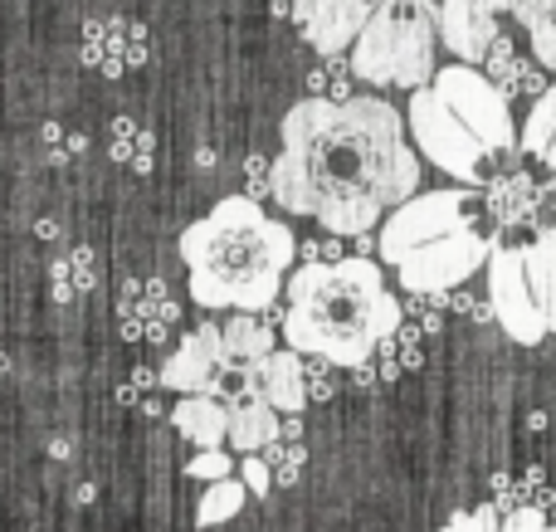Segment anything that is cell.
Returning <instances> with one entry per match:
<instances>
[{"label":"cell","mask_w":556,"mask_h":532,"mask_svg":"<svg viewBox=\"0 0 556 532\" xmlns=\"http://www.w3.org/2000/svg\"><path fill=\"white\" fill-rule=\"evenodd\" d=\"M547 240H552V244H556V225H552V230H547Z\"/></svg>","instance_id":"83f0119b"},{"label":"cell","mask_w":556,"mask_h":532,"mask_svg":"<svg viewBox=\"0 0 556 532\" xmlns=\"http://www.w3.org/2000/svg\"><path fill=\"white\" fill-rule=\"evenodd\" d=\"M240 484L250 489V498H264L274 489V474H269V465H264V455H244L240 459Z\"/></svg>","instance_id":"cb8c5ba5"},{"label":"cell","mask_w":556,"mask_h":532,"mask_svg":"<svg viewBox=\"0 0 556 532\" xmlns=\"http://www.w3.org/2000/svg\"><path fill=\"white\" fill-rule=\"evenodd\" d=\"M230 445L240 449V455H264L269 445H278V426H283V416L269 406V401L260 396H235L230 406Z\"/></svg>","instance_id":"5bb4252c"},{"label":"cell","mask_w":556,"mask_h":532,"mask_svg":"<svg viewBox=\"0 0 556 532\" xmlns=\"http://www.w3.org/2000/svg\"><path fill=\"white\" fill-rule=\"evenodd\" d=\"M352 74L371 88H430L440 74V39L415 0H371L352 45Z\"/></svg>","instance_id":"277c9868"},{"label":"cell","mask_w":556,"mask_h":532,"mask_svg":"<svg viewBox=\"0 0 556 532\" xmlns=\"http://www.w3.org/2000/svg\"><path fill=\"white\" fill-rule=\"evenodd\" d=\"M0 367H5V357H0Z\"/></svg>","instance_id":"f1b7e54d"},{"label":"cell","mask_w":556,"mask_h":532,"mask_svg":"<svg viewBox=\"0 0 556 532\" xmlns=\"http://www.w3.org/2000/svg\"><path fill=\"white\" fill-rule=\"evenodd\" d=\"M518 142H522V152H532L542 166H547L552 181H556V84L542 88V98L532 103V113H528V123H522Z\"/></svg>","instance_id":"d6986e66"},{"label":"cell","mask_w":556,"mask_h":532,"mask_svg":"<svg viewBox=\"0 0 556 532\" xmlns=\"http://www.w3.org/2000/svg\"><path fill=\"white\" fill-rule=\"evenodd\" d=\"M489 308L498 318V328L522 347H538L547 338V322H542L528 289V274H522V254L513 244H498L489 259Z\"/></svg>","instance_id":"30bf717a"},{"label":"cell","mask_w":556,"mask_h":532,"mask_svg":"<svg viewBox=\"0 0 556 532\" xmlns=\"http://www.w3.org/2000/svg\"><path fill=\"white\" fill-rule=\"evenodd\" d=\"M528 205H532V186L518 181V176H513L508 186H498V191H493V211H498L503 220H522V215H528Z\"/></svg>","instance_id":"44dd1931"},{"label":"cell","mask_w":556,"mask_h":532,"mask_svg":"<svg viewBox=\"0 0 556 532\" xmlns=\"http://www.w3.org/2000/svg\"><path fill=\"white\" fill-rule=\"evenodd\" d=\"M283 10L293 15V25L303 29V39L317 54L337 59L352 54L356 35L371 15V0H283Z\"/></svg>","instance_id":"7c38bea8"},{"label":"cell","mask_w":556,"mask_h":532,"mask_svg":"<svg viewBox=\"0 0 556 532\" xmlns=\"http://www.w3.org/2000/svg\"><path fill=\"white\" fill-rule=\"evenodd\" d=\"M508 15L522 25L538 64L556 74V0H508Z\"/></svg>","instance_id":"ac0fdd59"},{"label":"cell","mask_w":556,"mask_h":532,"mask_svg":"<svg viewBox=\"0 0 556 532\" xmlns=\"http://www.w3.org/2000/svg\"><path fill=\"white\" fill-rule=\"evenodd\" d=\"M298 240L254 195H225L181 230V259L191 274V299L201 308L269 313L288 283Z\"/></svg>","instance_id":"3957f363"},{"label":"cell","mask_w":556,"mask_h":532,"mask_svg":"<svg viewBox=\"0 0 556 532\" xmlns=\"http://www.w3.org/2000/svg\"><path fill=\"white\" fill-rule=\"evenodd\" d=\"M415 5L430 15L434 39H440L459 64L479 68L483 59H489L493 39H498L508 0H415Z\"/></svg>","instance_id":"9c48e42d"},{"label":"cell","mask_w":556,"mask_h":532,"mask_svg":"<svg viewBox=\"0 0 556 532\" xmlns=\"http://www.w3.org/2000/svg\"><path fill=\"white\" fill-rule=\"evenodd\" d=\"M172 426L181 430V440H191L195 449H225L230 435V410L215 396H181L172 406Z\"/></svg>","instance_id":"9a60e30c"},{"label":"cell","mask_w":556,"mask_h":532,"mask_svg":"<svg viewBox=\"0 0 556 532\" xmlns=\"http://www.w3.org/2000/svg\"><path fill=\"white\" fill-rule=\"evenodd\" d=\"M220 347H225V367H230V371L260 367V362L274 352V318L235 313V318L220 328Z\"/></svg>","instance_id":"2e32d148"},{"label":"cell","mask_w":556,"mask_h":532,"mask_svg":"<svg viewBox=\"0 0 556 532\" xmlns=\"http://www.w3.org/2000/svg\"><path fill=\"white\" fill-rule=\"evenodd\" d=\"M191 479H205V484H220V479H235V459L225 449H201V455L186 465Z\"/></svg>","instance_id":"7402d4cb"},{"label":"cell","mask_w":556,"mask_h":532,"mask_svg":"<svg viewBox=\"0 0 556 532\" xmlns=\"http://www.w3.org/2000/svg\"><path fill=\"white\" fill-rule=\"evenodd\" d=\"M498 532H556V528H547V518H542L538 508H518V514L503 518Z\"/></svg>","instance_id":"484cf974"},{"label":"cell","mask_w":556,"mask_h":532,"mask_svg":"<svg viewBox=\"0 0 556 532\" xmlns=\"http://www.w3.org/2000/svg\"><path fill=\"white\" fill-rule=\"evenodd\" d=\"M405 132L415 137L420 156L430 166H440L444 176H454L459 186H479L483 181V147L473 142L459 127V117L434 98V88H415L410 103H405Z\"/></svg>","instance_id":"52a82bcc"},{"label":"cell","mask_w":556,"mask_h":532,"mask_svg":"<svg viewBox=\"0 0 556 532\" xmlns=\"http://www.w3.org/2000/svg\"><path fill=\"white\" fill-rule=\"evenodd\" d=\"M235 377H240V396L269 401L278 416H303L307 410V367L298 352L274 347L260 367H244Z\"/></svg>","instance_id":"4fadbf2b"},{"label":"cell","mask_w":556,"mask_h":532,"mask_svg":"<svg viewBox=\"0 0 556 532\" xmlns=\"http://www.w3.org/2000/svg\"><path fill=\"white\" fill-rule=\"evenodd\" d=\"M434 98L459 117V127L483 147V152H508L518 142V123L508 113V98L483 78V68H469V64H450L434 74Z\"/></svg>","instance_id":"5b68a950"},{"label":"cell","mask_w":556,"mask_h":532,"mask_svg":"<svg viewBox=\"0 0 556 532\" xmlns=\"http://www.w3.org/2000/svg\"><path fill=\"white\" fill-rule=\"evenodd\" d=\"M278 142L269 195L332 235H371L395 205L420 195V156L405 142L401 107L386 98L332 103L313 93L283 113Z\"/></svg>","instance_id":"6da1fadb"},{"label":"cell","mask_w":556,"mask_h":532,"mask_svg":"<svg viewBox=\"0 0 556 532\" xmlns=\"http://www.w3.org/2000/svg\"><path fill=\"white\" fill-rule=\"evenodd\" d=\"M269 474H274V484H293L298 479V469H303V445H293V449H278V445H269Z\"/></svg>","instance_id":"603a6c76"},{"label":"cell","mask_w":556,"mask_h":532,"mask_svg":"<svg viewBox=\"0 0 556 532\" xmlns=\"http://www.w3.org/2000/svg\"><path fill=\"white\" fill-rule=\"evenodd\" d=\"M244 498H250V489H244L240 479H220V484H205L201 504H195V523H201V528L230 523V518H240Z\"/></svg>","instance_id":"ffe728a7"},{"label":"cell","mask_w":556,"mask_h":532,"mask_svg":"<svg viewBox=\"0 0 556 532\" xmlns=\"http://www.w3.org/2000/svg\"><path fill=\"white\" fill-rule=\"evenodd\" d=\"M464 225H473V195L469 191H420L405 205H395V211L381 220L376 254H381V264L395 269L405 254L425 250L430 240L464 230Z\"/></svg>","instance_id":"8992f818"},{"label":"cell","mask_w":556,"mask_h":532,"mask_svg":"<svg viewBox=\"0 0 556 532\" xmlns=\"http://www.w3.org/2000/svg\"><path fill=\"white\" fill-rule=\"evenodd\" d=\"M162 381L176 396H215L225 381V347H220V322H201L181 338V347L162 362Z\"/></svg>","instance_id":"8fae6325"},{"label":"cell","mask_w":556,"mask_h":532,"mask_svg":"<svg viewBox=\"0 0 556 532\" xmlns=\"http://www.w3.org/2000/svg\"><path fill=\"white\" fill-rule=\"evenodd\" d=\"M250 186L254 191H269V162L264 156H250Z\"/></svg>","instance_id":"4316f807"},{"label":"cell","mask_w":556,"mask_h":532,"mask_svg":"<svg viewBox=\"0 0 556 532\" xmlns=\"http://www.w3.org/2000/svg\"><path fill=\"white\" fill-rule=\"evenodd\" d=\"M434 532H498V514L493 508H473V514H454L444 528Z\"/></svg>","instance_id":"d4e9b609"},{"label":"cell","mask_w":556,"mask_h":532,"mask_svg":"<svg viewBox=\"0 0 556 532\" xmlns=\"http://www.w3.org/2000/svg\"><path fill=\"white\" fill-rule=\"evenodd\" d=\"M288 308L278 318L288 352L317 357L323 367L362 371L371 352L405 322V308L376 259L346 254L337 264H303L288 274Z\"/></svg>","instance_id":"7a4b0ae2"},{"label":"cell","mask_w":556,"mask_h":532,"mask_svg":"<svg viewBox=\"0 0 556 532\" xmlns=\"http://www.w3.org/2000/svg\"><path fill=\"white\" fill-rule=\"evenodd\" d=\"M522 274H528L532 303H538L542 322H547V338L556 332V244L542 235L538 244H522Z\"/></svg>","instance_id":"e0dca14e"},{"label":"cell","mask_w":556,"mask_h":532,"mask_svg":"<svg viewBox=\"0 0 556 532\" xmlns=\"http://www.w3.org/2000/svg\"><path fill=\"white\" fill-rule=\"evenodd\" d=\"M493 250H498V240H489V235H479L473 225H464V230L440 235V240H430L425 250L405 254V259L395 264V274H401L405 293H415V299H440V293L469 283L473 274L493 259Z\"/></svg>","instance_id":"ba28073f"}]
</instances>
